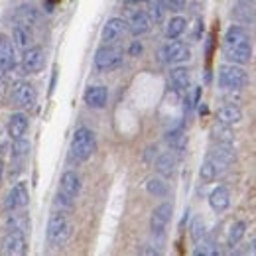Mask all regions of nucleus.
I'll return each instance as SVG.
<instances>
[{
  "label": "nucleus",
  "instance_id": "f257e3e1",
  "mask_svg": "<svg viewBox=\"0 0 256 256\" xmlns=\"http://www.w3.org/2000/svg\"><path fill=\"white\" fill-rule=\"evenodd\" d=\"M96 150V138L95 132L87 126H79L73 134L71 140V148H69V160L75 164H83L87 162Z\"/></svg>",
  "mask_w": 256,
  "mask_h": 256
},
{
  "label": "nucleus",
  "instance_id": "f03ea898",
  "mask_svg": "<svg viewBox=\"0 0 256 256\" xmlns=\"http://www.w3.org/2000/svg\"><path fill=\"white\" fill-rule=\"evenodd\" d=\"M71 236V223L69 217L65 215V211H56L50 221H48V230H46V238L52 246H64Z\"/></svg>",
  "mask_w": 256,
  "mask_h": 256
},
{
  "label": "nucleus",
  "instance_id": "7ed1b4c3",
  "mask_svg": "<svg viewBox=\"0 0 256 256\" xmlns=\"http://www.w3.org/2000/svg\"><path fill=\"white\" fill-rule=\"evenodd\" d=\"M248 83V73L242 69V65L228 64L219 67V87L223 91H240Z\"/></svg>",
  "mask_w": 256,
  "mask_h": 256
},
{
  "label": "nucleus",
  "instance_id": "20e7f679",
  "mask_svg": "<svg viewBox=\"0 0 256 256\" xmlns=\"http://www.w3.org/2000/svg\"><path fill=\"white\" fill-rule=\"evenodd\" d=\"M124 60V54H122V48L114 46V44H104L96 50L95 54V67L100 73H108V71H114L122 65Z\"/></svg>",
  "mask_w": 256,
  "mask_h": 256
},
{
  "label": "nucleus",
  "instance_id": "39448f33",
  "mask_svg": "<svg viewBox=\"0 0 256 256\" xmlns=\"http://www.w3.org/2000/svg\"><path fill=\"white\" fill-rule=\"evenodd\" d=\"M160 58L164 64H170V65L186 64V62L192 60V50L188 48V44L178 42V40H172V42H168V44L162 48Z\"/></svg>",
  "mask_w": 256,
  "mask_h": 256
},
{
  "label": "nucleus",
  "instance_id": "423d86ee",
  "mask_svg": "<svg viewBox=\"0 0 256 256\" xmlns=\"http://www.w3.org/2000/svg\"><path fill=\"white\" fill-rule=\"evenodd\" d=\"M207 160L215 166L217 174L221 176V174H224V172L234 164L236 156H234L232 146H226V144H215V146L211 148V152L207 154Z\"/></svg>",
  "mask_w": 256,
  "mask_h": 256
},
{
  "label": "nucleus",
  "instance_id": "0eeeda50",
  "mask_svg": "<svg viewBox=\"0 0 256 256\" xmlns=\"http://www.w3.org/2000/svg\"><path fill=\"white\" fill-rule=\"evenodd\" d=\"M172 215H174V205L170 201H164L160 203L154 213H152V219H150V228H152V234L156 238H164L166 234V228H168V223L172 221Z\"/></svg>",
  "mask_w": 256,
  "mask_h": 256
},
{
  "label": "nucleus",
  "instance_id": "6e6552de",
  "mask_svg": "<svg viewBox=\"0 0 256 256\" xmlns=\"http://www.w3.org/2000/svg\"><path fill=\"white\" fill-rule=\"evenodd\" d=\"M28 250V240L24 232L18 230H6V234L2 236L0 242V252L2 254H12V256H22Z\"/></svg>",
  "mask_w": 256,
  "mask_h": 256
},
{
  "label": "nucleus",
  "instance_id": "1a4fd4ad",
  "mask_svg": "<svg viewBox=\"0 0 256 256\" xmlns=\"http://www.w3.org/2000/svg\"><path fill=\"white\" fill-rule=\"evenodd\" d=\"M30 201V192H28V184L26 182H18L12 186L10 193L6 195V201H4V207L8 211H18V209H24Z\"/></svg>",
  "mask_w": 256,
  "mask_h": 256
},
{
  "label": "nucleus",
  "instance_id": "9d476101",
  "mask_svg": "<svg viewBox=\"0 0 256 256\" xmlns=\"http://www.w3.org/2000/svg\"><path fill=\"white\" fill-rule=\"evenodd\" d=\"M46 65V52L38 46H30L28 50H24L22 56V67L26 73H40Z\"/></svg>",
  "mask_w": 256,
  "mask_h": 256
},
{
  "label": "nucleus",
  "instance_id": "9b49d317",
  "mask_svg": "<svg viewBox=\"0 0 256 256\" xmlns=\"http://www.w3.org/2000/svg\"><path fill=\"white\" fill-rule=\"evenodd\" d=\"M224 58L230 64L244 65L252 60V44L244 42V44H236V46H224Z\"/></svg>",
  "mask_w": 256,
  "mask_h": 256
},
{
  "label": "nucleus",
  "instance_id": "f8f14e48",
  "mask_svg": "<svg viewBox=\"0 0 256 256\" xmlns=\"http://www.w3.org/2000/svg\"><path fill=\"white\" fill-rule=\"evenodd\" d=\"M14 102L18 106H22L24 110H34V106H36V89H34L32 83L22 81V83L16 85V89H14Z\"/></svg>",
  "mask_w": 256,
  "mask_h": 256
},
{
  "label": "nucleus",
  "instance_id": "ddd939ff",
  "mask_svg": "<svg viewBox=\"0 0 256 256\" xmlns=\"http://www.w3.org/2000/svg\"><path fill=\"white\" fill-rule=\"evenodd\" d=\"M152 28V20H150V14L146 10H134L128 18V30L132 36H144V34L150 32Z\"/></svg>",
  "mask_w": 256,
  "mask_h": 256
},
{
  "label": "nucleus",
  "instance_id": "4468645a",
  "mask_svg": "<svg viewBox=\"0 0 256 256\" xmlns=\"http://www.w3.org/2000/svg\"><path fill=\"white\" fill-rule=\"evenodd\" d=\"M128 30V22L122 20V18H110L104 28H102V34H100V40L104 44H114L116 40H120L124 32Z\"/></svg>",
  "mask_w": 256,
  "mask_h": 256
},
{
  "label": "nucleus",
  "instance_id": "2eb2a0df",
  "mask_svg": "<svg viewBox=\"0 0 256 256\" xmlns=\"http://www.w3.org/2000/svg\"><path fill=\"white\" fill-rule=\"evenodd\" d=\"M60 192L67 195V197H71L73 201L79 197V193H81V178L77 176V172H73V170L64 172L62 182H60Z\"/></svg>",
  "mask_w": 256,
  "mask_h": 256
},
{
  "label": "nucleus",
  "instance_id": "dca6fc26",
  "mask_svg": "<svg viewBox=\"0 0 256 256\" xmlns=\"http://www.w3.org/2000/svg\"><path fill=\"white\" fill-rule=\"evenodd\" d=\"M230 18L240 24V26H252L256 24V10L252 4H244V2H238L236 6H232L230 10Z\"/></svg>",
  "mask_w": 256,
  "mask_h": 256
},
{
  "label": "nucleus",
  "instance_id": "f3484780",
  "mask_svg": "<svg viewBox=\"0 0 256 256\" xmlns=\"http://www.w3.org/2000/svg\"><path fill=\"white\" fill-rule=\"evenodd\" d=\"M170 83L172 87L178 91V93H186L192 85V73L188 67L184 65H176L172 71H170Z\"/></svg>",
  "mask_w": 256,
  "mask_h": 256
},
{
  "label": "nucleus",
  "instance_id": "a211bd4d",
  "mask_svg": "<svg viewBox=\"0 0 256 256\" xmlns=\"http://www.w3.org/2000/svg\"><path fill=\"white\" fill-rule=\"evenodd\" d=\"M28 128H30V120H28L26 112H14L8 120V136L12 140L22 138V136H26Z\"/></svg>",
  "mask_w": 256,
  "mask_h": 256
},
{
  "label": "nucleus",
  "instance_id": "6ab92c4d",
  "mask_svg": "<svg viewBox=\"0 0 256 256\" xmlns=\"http://www.w3.org/2000/svg\"><path fill=\"white\" fill-rule=\"evenodd\" d=\"M166 142H168L170 150H172L174 154H178V156H182V154L186 152V148H188V136H186V132H184L182 126L170 130V132L166 134Z\"/></svg>",
  "mask_w": 256,
  "mask_h": 256
},
{
  "label": "nucleus",
  "instance_id": "aec40b11",
  "mask_svg": "<svg viewBox=\"0 0 256 256\" xmlns=\"http://www.w3.org/2000/svg\"><path fill=\"white\" fill-rule=\"evenodd\" d=\"M85 102L91 106V108H102L108 100V89L102 87V85H93L85 91Z\"/></svg>",
  "mask_w": 256,
  "mask_h": 256
},
{
  "label": "nucleus",
  "instance_id": "412c9836",
  "mask_svg": "<svg viewBox=\"0 0 256 256\" xmlns=\"http://www.w3.org/2000/svg\"><path fill=\"white\" fill-rule=\"evenodd\" d=\"M14 65H16L14 48H12V44L8 42V38H4V36L0 34V69H2V73L12 71Z\"/></svg>",
  "mask_w": 256,
  "mask_h": 256
},
{
  "label": "nucleus",
  "instance_id": "4be33fe9",
  "mask_svg": "<svg viewBox=\"0 0 256 256\" xmlns=\"http://www.w3.org/2000/svg\"><path fill=\"white\" fill-rule=\"evenodd\" d=\"M209 205L217 213H223L224 209H228V205H230V193H228V190L224 186L215 188L211 192V195H209Z\"/></svg>",
  "mask_w": 256,
  "mask_h": 256
},
{
  "label": "nucleus",
  "instance_id": "5701e85b",
  "mask_svg": "<svg viewBox=\"0 0 256 256\" xmlns=\"http://www.w3.org/2000/svg\"><path fill=\"white\" fill-rule=\"evenodd\" d=\"M156 166V172L160 174L162 178H172L174 172H176V154L174 152H162L160 156L154 160Z\"/></svg>",
  "mask_w": 256,
  "mask_h": 256
},
{
  "label": "nucleus",
  "instance_id": "b1692460",
  "mask_svg": "<svg viewBox=\"0 0 256 256\" xmlns=\"http://www.w3.org/2000/svg\"><path fill=\"white\" fill-rule=\"evenodd\" d=\"M217 120L223 122V124H238L242 120V110L236 106V104H224L217 110Z\"/></svg>",
  "mask_w": 256,
  "mask_h": 256
},
{
  "label": "nucleus",
  "instance_id": "393cba45",
  "mask_svg": "<svg viewBox=\"0 0 256 256\" xmlns=\"http://www.w3.org/2000/svg\"><path fill=\"white\" fill-rule=\"evenodd\" d=\"M30 217L24 213H10L6 217V230H18V232H24V234H30Z\"/></svg>",
  "mask_w": 256,
  "mask_h": 256
},
{
  "label": "nucleus",
  "instance_id": "a878e982",
  "mask_svg": "<svg viewBox=\"0 0 256 256\" xmlns=\"http://www.w3.org/2000/svg\"><path fill=\"white\" fill-rule=\"evenodd\" d=\"M211 140L215 144H226V146H232L234 142V132L228 124H223V122H217L215 126L211 128Z\"/></svg>",
  "mask_w": 256,
  "mask_h": 256
},
{
  "label": "nucleus",
  "instance_id": "bb28decb",
  "mask_svg": "<svg viewBox=\"0 0 256 256\" xmlns=\"http://www.w3.org/2000/svg\"><path fill=\"white\" fill-rule=\"evenodd\" d=\"M244 42H250V36L246 32V28L240 24H232L224 34V46H236V44H244Z\"/></svg>",
  "mask_w": 256,
  "mask_h": 256
},
{
  "label": "nucleus",
  "instance_id": "cd10ccee",
  "mask_svg": "<svg viewBox=\"0 0 256 256\" xmlns=\"http://www.w3.org/2000/svg\"><path fill=\"white\" fill-rule=\"evenodd\" d=\"M12 40H14V44L24 52V50H28V48L32 46V32L28 30L26 24H18V26H14V30H12Z\"/></svg>",
  "mask_w": 256,
  "mask_h": 256
},
{
  "label": "nucleus",
  "instance_id": "c85d7f7f",
  "mask_svg": "<svg viewBox=\"0 0 256 256\" xmlns=\"http://www.w3.org/2000/svg\"><path fill=\"white\" fill-rule=\"evenodd\" d=\"M186 28H188V20L184 16H174V18H170V22L166 26V38L168 40H178L182 34L186 32Z\"/></svg>",
  "mask_w": 256,
  "mask_h": 256
},
{
  "label": "nucleus",
  "instance_id": "c756f323",
  "mask_svg": "<svg viewBox=\"0 0 256 256\" xmlns=\"http://www.w3.org/2000/svg\"><path fill=\"white\" fill-rule=\"evenodd\" d=\"M146 192L154 197H166L168 192H170V186L166 184V178H150L146 182Z\"/></svg>",
  "mask_w": 256,
  "mask_h": 256
},
{
  "label": "nucleus",
  "instance_id": "7c9ffc66",
  "mask_svg": "<svg viewBox=\"0 0 256 256\" xmlns=\"http://www.w3.org/2000/svg\"><path fill=\"white\" fill-rule=\"evenodd\" d=\"M148 2V14L152 24H162L166 18V4L164 0H146Z\"/></svg>",
  "mask_w": 256,
  "mask_h": 256
},
{
  "label": "nucleus",
  "instance_id": "2f4dec72",
  "mask_svg": "<svg viewBox=\"0 0 256 256\" xmlns=\"http://www.w3.org/2000/svg\"><path fill=\"white\" fill-rule=\"evenodd\" d=\"M197 248L193 250V254H203V256H213V254H219V248L215 244V240L211 236H203L199 242H195Z\"/></svg>",
  "mask_w": 256,
  "mask_h": 256
},
{
  "label": "nucleus",
  "instance_id": "473e14b6",
  "mask_svg": "<svg viewBox=\"0 0 256 256\" xmlns=\"http://www.w3.org/2000/svg\"><path fill=\"white\" fill-rule=\"evenodd\" d=\"M28 152H30V140L26 136L16 138L12 142V158L14 160H24L28 156Z\"/></svg>",
  "mask_w": 256,
  "mask_h": 256
},
{
  "label": "nucleus",
  "instance_id": "72a5a7b5",
  "mask_svg": "<svg viewBox=\"0 0 256 256\" xmlns=\"http://www.w3.org/2000/svg\"><path fill=\"white\" fill-rule=\"evenodd\" d=\"M244 230H246V223H244V221H236V223L230 224V228H228V236H226L228 244H230V246L238 244L240 238L244 236Z\"/></svg>",
  "mask_w": 256,
  "mask_h": 256
},
{
  "label": "nucleus",
  "instance_id": "f704fd0d",
  "mask_svg": "<svg viewBox=\"0 0 256 256\" xmlns=\"http://www.w3.org/2000/svg\"><path fill=\"white\" fill-rule=\"evenodd\" d=\"M199 178H201V182H203V184H211L213 180H217V178H219V174H217L215 166L207 160V158H205L203 166H201V170H199Z\"/></svg>",
  "mask_w": 256,
  "mask_h": 256
},
{
  "label": "nucleus",
  "instance_id": "c9c22d12",
  "mask_svg": "<svg viewBox=\"0 0 256 256\" xmlns=\"http://www.w3.org/2000/svg\"><path fill=\"white\" fill-rule=\"evenodd\" d=\"M203 236H207V226H205V221L203 217H195L192 223V238L193 242H199Z\"/></svg>",
  "mask_w": 256,
  "mask_h": 256
},
{
  "label": "nucleus",
  "instance_id": "e433bc0d",
  "mask_svg": "<svg viewBox=\"0 0 256 256\" xmlns=\"http://www.w3.org/2000/svg\"><path fill=\"white\" fill-rule=\"evenodd\" d=\"M56 205L60 207V209H71L73 207V199L71 197H67V195H64L62 192H58V195H56Z\"/></svg>",
  "mask_w": 256,
  "mask_h": 256
},
{
  "label": "nucleus",
  "instance_id": "4c0bfd02",
  "mask_svg": "<svg viewBox=\"0 0 256 256\" xmlns=\"http://www.w3.org/2000/svg\"><path fill=\"white\" fill-rule=\"evenodd\" d=\"M164 4H166V8H170L174 12H180V10H184L186 0H164Z\"/></svg>",
  "mask_w": 256,
  "mask_h": 256
},
{
  "label": "nucleus",
  "instance_id": "58836bf2",
  "mask_svg": "<svg viewBox=\"0 0 256 256\" xmlns=\"http://www.w3.org/2000/svg\"><path fill=\"white\" fill-rule=\"evenodd\" d=\"M142 54V44L140 42H132V46H130V56H140Z\"/></svg>",
  "mask_w": 256,
  "mask_h": 256
},
{
  "label": "nucleus",
  "instance_id": "ea45409f",
  "mask_svg": "<svg viewBox=\"0 0 256 256\" xmlns=\"http://www.w3.org/2000/svg\"><path fill=\"white\" fill-rule=\"evenodd\" d=\"M146 152H148V154H146V160H152V156H154V152H156V146H150Z\"/></svg>",
  "mask_w": 256,
  "mask_h": 256
},
{
  "label": "nucleus",
  "instance_id": "a19ab883",
  "mask_svg": "<svg viewBox=\"0 0 256 256\" xmlns=\"http://www.w3.org/2000/svg\"><path fill=\"white\" fill-rule=\"evenodd\" d=\"M2 176H4V162L0 160V182H2Z\"/></svg>",
  "mask_w": 256,
  "mask_h": 256
},
{
  "label": "nucleus",
  "instance_id": "79ce46f5",
  "mask_svg": "<svg viewBox=\"0 0 256 256\" xmlns=\"http://www.w3.org/2000/svg\"><path fill=\"white\" fill-rule=\"evenodd\" d=\"M126 4H140V2H146V0H124Z\"/></svg>",
  "mask_w": 256,
  "mask_h": 256
},
{
  "label": "nucleus",
  "instance_id": "37998d69",
  "mask_svg": "<svg viewBox=\"0 0 256 256\" xmlns=\"http://www.w3.org/2000/svg\"><path fill=\"white\" fill-rule=\"evenodd\" d=\"M238 2H244V4H252V6L256 4V0H238Z\"/></svg>",
  "mask_w": 256,
  "mask_h": 256
},
{
  "label": "nucleus",
  "instance_id": "c03bdc74",
  "mask_svg": "<svg viewBox=\"0 0 256 256\" xmlns=\"http://www.w3.org/2000/svg\"><path fill=\"white\" fill-rule=\"evenodd\" d=\"M250 246H252V252H254V254H256V238H254V240H252V244H250Z\"/></svg>",
  "mask_w": 256,
  "mask_h": 256
},
{
  "label": "nucleus",
  "instance_id": "a18cd8bd",
  "mask_svg": "<svg viewBox=\"0 0 256 256\" xmlns=\"http://www.w3.org/2000/svg\"><path fill=\"white\" fill-rule=\"evenodd\" d=\"M0 79H2V69H0Z\"/></svg>",
  "mask_w": 256,
  "mask_h": 256
}]
</instances>
